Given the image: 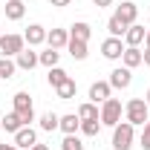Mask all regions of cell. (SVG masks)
<instances>
[{
  "label": "cell",
  "mask_w": 150,
  "mask_h": 150,
  "mask_svg": "<svg viewBox=\"0 0 150 150\" xmlns=\"http://www.w3.org/2000/svg\"><path fill=\"white\" fill-rule=\"evenodd\" d=\"M144 46H150V29H147V38H144Z\"/></svg>",
  "instance_id": "obj_36"
},
{
  "label": "cell",
  "mask_w": 150,
  "mask_h": 150,
  "mask_svg": "<svg viewBox=\"0 0 150 150\" xmlns=\"http://www.w3.org/2000/svg\"><path fill=\"white\" fill-rule=\"evenodd\" d=\"M98 115H101V107L93 104V101H87V104L78 107V118H81V121H93V118H98Z\"/></svg>",
  "instance_id": "obj_22"
},
{
  "label": "cell",
  "mask_w": 150,
  "mask_h": 150,
  "mask_svg": "<svg viewBox=\"0 0 150 150\" xmlns=\"http://www.w3.org/2000/svg\"><path fill=\"white\" fill-rule=\"evenodd\" d=\"M144 101H147V107H150V90H147V93H144Z\"/></svg>",
  "instance_id": "obj_37"
},
{
  "label": "cell",
  "mask_w": 150,
  "mask_h": 150,
  "mask_svg": "<svg viewBox=\"0 0 150 150\" xmlns=\"http://www.w3.org/2000/svg\"><path fill=\"white\" fill-rule=\"evenodd\" d=\"M0 121H3V130H6V133H18L20 127H26V124L20 121V115H18L15 110H12V112H6V115H3Z\"/></svg>",
  "instance_id": "obj_21"
},
{
  "label": "cell",
  "mask_w": 150,
  "mask_h": 150,
  "mask_svg": "<svg viewBox=\"0 0 150 150\" xmlns=\"http://www.w3.org/2000/svg\"><path fill=\"white\" fill-rule=\"evenodd\" d=\"M3 12H6L9 20H20L26 15V3H23V0H6V9H3Z\"/></svg>",
  "instance_id": "obj_16"
},
{
  "label": "cell",
  "mask_w": 150,
  "mask_h": 150,
  "mask_svg": "<svg viewBox=\"0 0 150 150\" xmlns=\"http://www.w3.org/2000/svg\"><path fill=\"white\" fill-rule=\"evenodd\" d=\"M107 32H110V38H124V32H127V26L121 23V20L112 15L110 20H107Z\"/></svg>",
  "instance_id": "obj_27"
},
{
  "label": "cell",
  "mask_w": 150,
  "mask_h": 150,
  "mask_svg": "<svg viewBox=\"0 0 150 150\" xmlns=\"http://www.w3.org/2000/svg\"><path fill=\"white\" fill-rule=\"evenodd\" d=\"M61 150H84V142L78 139V133H75V136H64V142H61Z\"/></svg>",
  "instance_id": "obj_29"
},
{
  "label": "cell",
  "mask_w": 150,
  "mask_h": 150,
  "mask_svg": "<svg viewBox=\"0 0 150 150\" xmlns=\"http://www.w3.org/2000/svg\"><path fill=\"white\" fill-rule=\"evenodd\" d=\"M110 95H112L110 81H95L93 87H90V101H93V104H104Z\"/></svg>",
  "instance_id": "obj_9"
},
{
  "label": "cell",
  "mask_w": 150,
  "mask_h": 150,
  "mask_svg": "<svg viewBox=\"0 0 150 150\" xmlns=\"http://www.w3.org/2000/svg\"><path fill=\"white\" fill-rule=\"evenodd\" d=\"M90 35H93V26L84 23V20H78V23L69 26V38H75V40H90Z\"/></svg>",
  "instance_id": "obj_18"
},
{
  "label": "cell",
  "mask_w": 150,
  "mask_h": 150,
  "mask_svg": "<svg viewBox=\"0 0 150 150\" xmlns=\"http://www.w3.org/2000/svg\"><path fill=\"white\" fill-rule=\"evenodd\" d=\"M144 38H147V29L139 26V23H133V26H127V32H124V46H142Z\"/></svg>",
  "instance_id": "obj_10"
},
{
  "label": "cell",
  "mask_w": 150,
  "mask_h": 150,
  "mask_svg": "<svg viewBox=\"0 0 150 150\" xmlns=\"http://www.w3.org/2000/svg\"><path fill=\"white\" fill-rule=\"evenodd\" d=\"M15 72H18V64H15V58H0V81H9Z\"/></svg>",
  "instance_id": "obj_25"
},
{
  "label": "cell",
  "mask_w": 150,
  "mask_h": 150,
  "mask_svg": "<svg viewBox=\"0 0 150 150\" xmlns=\"http://www.w3.org/2000/svg\"><path fill=\"white\" fill-rule=\"evenodd\" d=\"M29 150H49V144H40V142H38V144H32Z\"/></svg>",
  "instance_id": "obj_34"
},
{
  "label": "cell",
  "mask_w": 150,
  "mask_h": 150,
  "mask_svg": "<svg viewBox=\"0 0 150 150\" xmlns=\"http://www.w3.org/2000/svg\"><path fill=\"white\" fill-rule=\"evenodd\" d=\"M136 142V127L130 121H118L112 127V150H130Z\"/></svg>",
  "instance_id": "obj_3"
},
{
  "label": "cell",
  "mask_w": 150,
  "mask_h": 150,
  "mask_svg": "<svg viewBox=\"0 0 150 150\" xmlns=\"http://www.w3.org/2000/svg\"><path fill=\"white\" fill-rule=\"evenodd\" d=\"M67 78H69V75H67V69H61V67H52V69L46 72V81H49V87H52V90H55V87H61Z\"/></svg>",
  "instance_id": "obj_24"
},
{
  "label": "cell",
  "mask_w": 150,
  "mask_h": 150,
  "mask_svg": "<svg viewBox=\"0 0 150 150\" xmlns=\"http://www.w3.org/2000/svg\"><path fill=\"white\" fill-rule=\"evenodd\" d=\"M38 61H40V64H43L46 69H52V67H58V61H61V52L49 46L46 52H38Z\"/></svg>",
  "instance_id": "obj_23"
},
{
  "label": "cell",
  "mask_w": 150,
  "mask_h": 150,
  "mask_svg": "<svg viewBox=\"0 0 150 150\" xmlns=\"http://www.w3.org/2000/svg\"><path fill=\"white\" fill-rule=\"evenodd\" d=\"M67 49H69V55H72L75 61H84V58L90 55V49H87V40H75V38H69Z\"/></svg>",
  "instance_id": "obj_19"
},
{
  "label": "cell",
  "mask_w": 150,
  "mask_h": 150,
  "mask_svg": "<svg viewBox=\"0 0 150 150\" xmlns=\"http://www.w3.org/2000/svg\"><path fill=\"white\" fill-rule=\"evenodd\" d=\"M0 150H20L18 144H0Z\"/></svg>",
  "instance_id": "obj_35"
},
{
  "label": "cell",
  "mask_w": 150,
  "mask_h": 150,
  "mask_svg": "<svg viewBox=\"0 0 150 150\" xmlns=\"http://www.w3.org/2000/svg\"><path fill=\"white\" fill-rule=\"evenodd\" d=\"M23 40L29 46H40V43H46V29L40 23H29V29L23 32Z\"/></svg>",
  "instance_id": "obj_11"
},
{
  "label": "cell",
  "mask_w": 150,
  "mask_h": 150,
  "mask_svg": "<svg viewBox=\"0 0 150 150\" xmlns=\"http://www.w3.org/2000/svg\"><path fill=\"white\" fill-rule=\"evenodd\" d=\"M46 43H49L52 49H64V46L69 43V29H49V32H46Z\"/></svg>",
  "instance_id": "obj_15"
},
{
  "label": "cell",
  "mask_w": 150,
  "mask_h": 150,
  "mask_svg": "<svg viewBox=\"0 0 150 150\" xmlns=\"http://www.w3.org/2000/svg\"><path fill=\"white\" fill-rule=\"evenodd\" d=\"M142 58H144L142 64H144V67H150V46H144V52H142Z\"/></svg>",
  "instance_id": "obj_32"
},
{
  "label": "cell",
  "mask_w": 150,
  "mask_h": 150,
  "mask_svg": "<svg viewBox=\"0 0 150 150\" xmlns=\"http://www.w3.org/2000/svg\"><path fill=\"white\" fill-rule=\"evenodd\" d=\"M124 43H121V38H107L104 43H101V55L107 58V61H121V55H124Z\"/></svg>",
  "instance_id": "obj_6"
},
{
  "label": "cell",
  "mask_w": 150,
  "mask_h": 150,
  "mask_svg": "<svg viewBox=\"0 0 150 150\" xmlns=\"http://www.w3.org/2000/svg\"><path fill=\"white\" fill-rule=\"evenodd\" d=\"M98 130H101V118H93V121H81V130L84 136H98Z\"/></svg>",
  "instance_id": "obj_28"
},
{
  "label": "cell",
  "mask_w": 150,
  "mask_h": 150,
  "mask_svg": "<svg viewBox=\"0 0 150 150\" xmlns=\"http://www.w3.org/2000/svg\"><path fill=\"white\" fill-rule=\"evenodd\" d=\"M121 61H124V67H127V69H136L144 58H142V49H139V46H127V49H124V55H121Z\"/></svg>",
  "instance_id": "obj_17"
},
{
  "label": "cell",
  "mask_w": 150,
  "mask_h": 150,
  "mask_svg": "<svg viewBox=\"0 0 150 150\" xmlns=\"http://www.w3.org/2000/svg\"><path fill=\"white\" fill-rule=\"evenodd\" d=\"M0 130H3V121H0Z\"/></svg>",
  "instance_id": "obj_38"
},
{
  "label": "cell",
  "mask_w": 150,
  "mask_h": 150,
  "mask_svg": "<svg viewBox=\"0 0 150 150\" xmlns=\"http://www.w3.org/2000/svg\"><path fill=\"white\" fill-rule=\"evenodd\" d=\"M72 0H49V6H58V9H64V6H69Z\"/></svg>",
  "instance_id": "obj_31"
},
{
  "label": "cell",
  "mask_w": 150,
  "mask_h": 150,
  "mask_svg": "<svg viewBox=\"0 0 150 150\" xmlns=\"http://www.w3.org/2000/svg\"><path fill=\"white\" fill-rule=\"evenodd\" d=\"M26 49L23 35H0V58H18V52Z\"/></svg>",
  "instance_id": "obj_5"
},
{
  "label": "cell",
  "mask_w": 150,
  "mask_h": 150,
  "mask_svg": "<svg viewBox=\"0 0 150 150\" xmlns=\"http://www.w3.org/2000/svg\"><path fill=\"white\" fill-rule=\"evenodd\" d=\"M133 84V72L127 69V67H115L110 72V87L112 90H127Z\"/></svg>",
  "instance_id": "obj_7"
},
{
  "label": "cell",
  "mask_w": 150,
  "mask_h": 150,
  "mask_svg": "<svg viewBox=\"0 0 150 150\" xmlns=\"http://www.w3.org/2000/svg\"><path fill=\"white\" fill-rule=\"evenodd\" d=\"M124 121H130L133 127H144L150 121V107L144 98H130L124 104Z\"/></svg>",
  "instance_id": "obj_1"
},
{
  "label": "cell",
  "mask_w": 150,
  "mask_h": 150,
  "mask_svg": "<svg viewBox=\"0 0 150 150\" xmlns=\"http://www.w3.org/2000/svg\"><path fill=\"white\" fill-rule=\"evenodd\" d=\"M58 130H64V136H75V133L81 130V118H78V112H67V115H61Z\"/></svg>",
  "instance_id": "obj_14"
},
{
  "label": "cell",
  "mask_w": 150,
  "mask_h": 150,
  "mask_svg": "<svg viewBox=\"0 0 150 150\" xmlns=\"http://www.w3.org/2000/svg\"><path fill=\"white\" fill-rule=\"evenodd\" d=\"M75 93H78V84H75L72 78H67L61 87H55V95L61 98V101H69V98H75Z\"/></svg>",
  "instance_id": "obj_20"
},
{
  "label": "cell",
  "mask_w": 150,
  "mask_h": 150,
  "mask_svg": "<svg viewBox=\"0 0 150 150\" xmlns=\"http://www.w3.org/2000/svg\"><path fill=\"white\" fill-rule=\"evenodd\" d=\"M58 124H61V115L58 112H43L40 115V130L52 133V130H58Z\"/></svg>",
  "instance_id": "obj_26"
},
{
  "label": "cell",
  "mask_w": 150,
  "mask_h": 150,
  "mask_svg": "<svg viewBox=\"0 0 150 150\" xmlns=\"http://www.w3.org/2000/svg\"><path fill=\"white\" fill-rule=\"evenodd\" d=\"M121 112H124V107H121V101L118 98H107L104 104H101V124L104 127H115L118 121H121Z\"/></svg>",
  "instance_id": "obj_4"
},
{
  "label": "cell",
  "mask_w": 150,
  "mask_h": 150,
  "mask_svg": "<svg viewBox=\"0 0 150 150\" xmlns=\"http://www.w3.org/2000/svg\"><path fill=\"white\" fill-rule=\"evenodd\" d=\"M115 18L121 20L124 26H133V23H136V18H139V6H136L133 0H124V3L115 9Z\"/></svg>",
  "instance_id": "obj_8"
},
{
  "label": "cell",
  "mask_w": 150,
  "mask_h": 150,
  "mask_svg": "<svg viewBox=\"0 0 150 150\" xmlns=\"http://www.w3.org/2000/svg\"><path fill=\"white\" fill-rule=\"evenodd\" d=\"M12 107H15V112L20 115V121H23L26 127H32V121H35V104H32V95L26 93V90L15 93V95H12Z\"/></svg>",
  "instance_id": "obj_2"
},
{
  "label": "cell",
  "mask_w": 150,
  "mask_h": 150,
  "mask_svg": "<svg viewBox=\"0 0 150 150\" xmlns=\"http://www.w3.org/2000/svg\"><path fill=\"white\" fill-rule=\"evenodd\" d=\"M98 9H107V6H112V0H93Z\"/></svg>",
  "instance_id": "obj_33"
},
{
  "label": "cell",
  "mask_w": 150,
  "mask_h": 150,
  "mask_svg": "<svg viewBox=\"0 0 150 150\" xmlns=\"http://www.w3.org/2000/svg\"><path fill=\"white\" fill-rule=\"evenodd\" d=\"M15 64H18V69H26V72H29V69H35L40 61H38V52H35V49H32V46H26L23 52H18Z\"/></svg>",
  "instance_id": "obj_12"
},
{
  "label": "cell",
  "mask_w": 150,
  "mask_h": 150,
  "mask_svg": "<svg viewBox=\"0 0 150 150\" xmlns=\"http://www.w3.org/2000/svg\"><path fill=\"white\" fill-rule=\"evenodd\" d=\"M15 144H18L20 150H29L32 144H38V133L32 130V127H20V130L15 133Z\"/></svg>",
  "instance_id": "obj_13"
},
{
  "label": "cell",
  "mask_w": 150,
  "mask_h": 150,
  "mask_svg": "<svg viewBox=\"0 0 150 150\" xmlns=\"http://www.w3.org/2000/svg\"><path fill=\"white\" fill-rule=\"evenodd\" d=\"M3 3H6V0H3Z\"/></svg>",
  "instance_id": "obj_39"
},
{
  "label": "cell",
  "mask_w": 150,
  "mask_h": 150,
  "mask_svg": "<svg viewBox=\"0 0 150 150\" xmlns=\"http://www.w3.org/2000/svg\"><path fill=\"white\" fill-rule=\"evenodd\" d=\"M139 144H142L144 150H150V121L142 127V139H139Z\"/></svg>",
  "instance_id": "obj_30"
}]
</instances>
